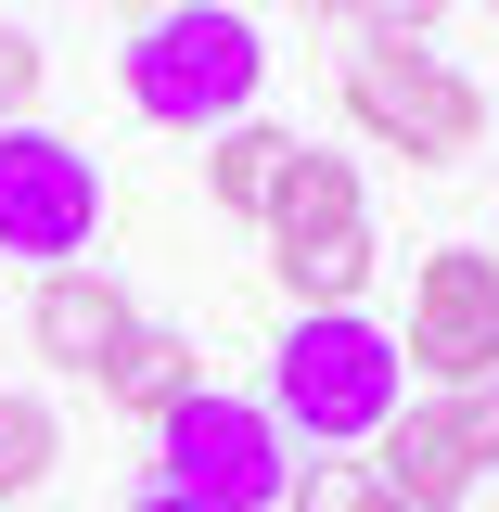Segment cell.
<instances>
[{"label":"cell","mask_w":499,"mask_h":512,"mask_svg":"<svg viewBox=\"0 0 499 512\" xmlns=\"http://www.w3.org/2000/svg\"><path fill=\"white\" fill-rule=\"evenodd\" d=\"M256 77H269V52H256V26L231 13V0H167V13L128 26V52H116L128 116L192 128V141L244 128V116H256Z\"/></svg>","instance_id":"obj_1"},{"label":"cell","mask_w":499,"mask_h":512,"mask_svg":"<svg viewBox=\"0 0 499 512\" xmlns=\"http://www.w3.org/2000/svg\"><path fill=\"white\" fill-rule=\"evenodd\" d=\"M269 410H282V436H308V448H372L410 410V359H397V333L372 308L295 320L269 346Z\"/></svg>","instance_id":"obj_2"},{"label":"cell","mask_w":499,"mask_h":512,"mask_svg":"<svg viewBox=\"0 0 499 512\" xmlns=\"http://www.w3.org/2000/svg\"><path fill=\"white\" fill-rule=\"evenodd\" d=\"M154 487H180V500L205 512H282V487H295V448H282V410L269 397H180L167 423H154Z\"/></svg>","instance_id":"obj_3"},{"label":"cell","mask_w":499,"mask_h":512,"mask_svg":"<svg viewBox=\"0 0 499 512\" xmlns=\"http://www.w3.org/2000/svg\"><path fill=\"white\" fill-rule=\"evenodd\" d=\"M346 128L384 141V154H410V167H448V154L487 141V90L436 39L423 52H346Z\"/></svg>","instance_id":"obj_4"},{"label":"cell","mask_w":499,"mask_h":512,"mask_svg":"<svg viewBox=\"0 0 499 512\" xmlns=\"http://www.w3.org/2000/svg\"><path fill=\"white\" fill-rule=\"evenodd\" d=\"M90 244H103V167L64 128H0V256L52 282V269H90Z\"/></svg>","instance_id":"obj_5"},{"label":"cell","mask_w":499,"mask_h":512,"mask_svg":"<svg viewBox=\"0 0 499 512\" xmlns=\"http://www.w3.org/2000/svg\"><path fill=\"white\" fill-rule=\"evenodd\" d=\"M423 384H487L499 372V256L474 244H436L423 269H410V346H397Z\"/></svg>","instance_id":"obj_6"},{"label":"cell","mask_w":499,"mask_h":512,"mask_svg":"<svg viewBox=\"0 0 499 512\" xmlns=\"http://www.w3.org/2000/svg\"><path fill=\"white\" fill-rule=\"evenodd\" d=\"M128 333H141V308H128L116 269H52L39 308H26V346H39L52 372H90V384H103V359H116Z\"/></svg>","instance_id":"obj_7"},{"label":"cell","mask_w":499,"mask_h":512,"mask_svg":"<svg viewBox=\"0 0 499 512\" xmlns=\"http://www.w3.org/2000/svg\"><path fill=\"white\" fill-rule=\"evenodd\" d=\"M372 487L384 500H423V512H461L474 461H461V436H448V397L436 410H397V423L372 436Z\"/></svg>","instance_id":"obj_8"},{"label":"cell","mask_w":499,"mask_h":512,"mask_svg":"<svg viewBox=\"0 0 499 512\" xmlns=\"http://www.w3.org/2000/svg\"><path fill=\"white\" fill-rule=\"evenodd\" d=\"M333 231H372V192H359V154H295L282 192H269V244H333Z\"/></svg>","instance_id":"obj_9"},{"label":"cell","mask_w":499,"mask_h":512,"mask_svg":"<svg viewBox=\"0 0 499 512\" xmlns=\"http://www.w3.org/2000/svg\"><path fill=\"white\" fill-rule=\"evenodd\" d=\"M180 397H205V346L167 333V320H141L116 359H103V410H141V423H167Z\"/></svg>","instance_id":"obj_10"},{"label":"cell","mask_w":499,"mask_h":512,"mask_svg":"<svg viewBox=\"0 0 499 512\" xmlns=\"http://www.w3.org/2000/svg\"><path fill=\"white\" fill-rule=\"evenodd\" d=\"M295 154H308V141H295V128H269V116L218 128V141H205V205L269 231V192H282V167H295Z\"/></svg>","instance_id":"obj_11"},{"label":"cell","mask_w":499,"mask_h":512,"mask_svg":"<svg viewBox=\"0 0 499 512\" xmlns=\"http://www.w3.org/2000/svg\"><path fill=\"white\" fill-rule=\"evenodd\" d=\"M269 269H282V295H295V320H333L372 295V231H333V244H269Z\"/></svg>","instance_id":"obj_12"},{"label":"cell","mask_w":499,"mask_h":512,"mask_svg":"<svg viewBox=\"0 0 499 512\" xmlns=\"http://www.w3.org/2000/svg\"><path fill=\"white\" fill-rule=\"evenodd\" d=\"M52 461H64V410L39 384H0V500H26Z\"/></svg>","instance_id":"obj_13"},{"label":"cell","mask_w":499,"mask_h":512,"mask_svg":"<svg viewBox=\"0 0 499 512\" xmlns=\"http://www.w3.org/2000/svg\"><path fill=\"white\" fill-rule=\"evenodd\" d=\"M346 26H359V52H423L448 26V0H333Z\"/></svg>","instance_id":"obj_14"},{"label":"cell","mask_w":499,"mask_h":512,"mask_svg":"<svg viewBox=\"0 0 499 512\" xmlns=\"http://www.w3.org/2000/svg\"><path fill=\"white\" fill-rule=\"evenodd\" d=\"M282 512H384V487H372V461H308L282 487Z\"/></svg>","instance_id":"obj_15"},{"label":"cell","mask_w":499,"mask_h":512,"mask_svg":"<svg viewBox=\"0 0 499 512\" xmlns=\"http://www.w3.org/2000/svg\"><path fill=\"white\" fill-rule=\"evenodd\" d=\"M39 90H52V52L26 26H0V128H39Z\"/></svg>","instance_id":"obj_16"},{"label":"cell","mask_w":499,"mask_h":512,"mask_svg":"<svg viewBox=\"0 0 499 512\" xmlns=\"http://www.w3.org/2000/svg\"><path fill=\"white\" fill-rule=\"evenodd\" d=\"M448 436H461V461H474V474H487V461H499V372H487V384H461V397H448Z\"/></svg>","instance_id":"obj_17"},{"label":"cell","mask_w":499,"mask_h":512,"mask_svg":"<svg viewBox=\"0 0 499 512\" xmlns=\"http://www.w3.org/2000/svg\"><path fill=\"white\" fill-rule=\"evenodd\" d=\"M128 512H205V500H180V487H141V500H128Z\"/></svg>","instance_id":"obj_18"},{"label":"cell","mask_w":499,"mask_h":512,"mask_svg":"<svg viewBox=\"0 0 499 512\" xmlns=\"http://www.w3.org/2000/svg\"><path fill=\"white\" fill-rule=\"evenodd\" d=\"M116 13H128V26H141V13H167V0H116Z\"/></svg>","instance_id":"obj_19"},{"label":"cell","mask_w":499,"mask_h":512,"mask_svg":"<svg viewBox=\"0 0 499 512\" xmlns=\"http://www.w3.org/2000/svg\"><path fill=\"white\" fill-rule=\"evenodd\" d=\"M384 512H423V500H384Z\"/></svg>","instance_id":"obj_20"},{"label":"cell","mask_w":499,"mask_h":512,"mask_svg":"<svg viewBox=\"0 0 499 512\" xmlns=\"http://www.w3.org/2000/svg\"><path fill=\"white\" fill-rule=\"evenodd\" d=\"M487 13H499V0H487Z\"/></svg>","instance_id":"obj_21"}]
</instances>
